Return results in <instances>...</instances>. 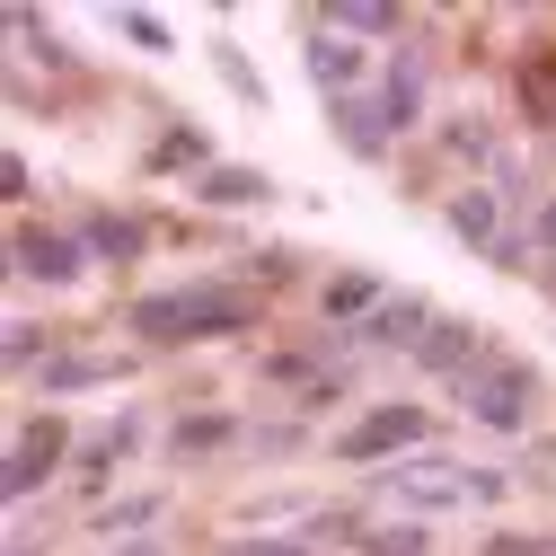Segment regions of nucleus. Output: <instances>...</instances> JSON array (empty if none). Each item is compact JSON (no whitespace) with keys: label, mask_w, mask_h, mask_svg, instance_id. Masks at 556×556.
<instances>
[{"label":"nucleus","mask_w":556,"mask_h":556,"mask_svg":"<svg viewBox=\"0 0 556 556\" xmlns=\"http://www.w3.org/2000/svg\"><path fill=\"white\" fill-rule=\"evenodd\" d=\"M459 406H468V425H485V433H530L539 363H521V354H485V363L459 380Z\"/></svg>","instance_id":"nucleus-3"},{"label":"nucleus","mask_w":556,"mask_h":556,"mask_svg":"<svg viewBox=\"0 0 556 556\" xmlns=\"http://www.w3.org/2000/svg\"><path fill=\"white\" fill-rule=\"evenodd\" d=\"M371 485H380L389 504H406V513H459V504H468V468H459V459H433V451L380 468Z\"/></svg>","instance_id":"nucleus-7"},{"label":"nucleus","mask_w":556,"mask_h":556,"mask_svg":"<svg viewBox=\"0 0 556 556\" xmlns=\"http://www.w3.org/2000/svg\"><path fill=\"white\" fill-rule=\"evenodd\" d=\"M495 344H485V327L477 318H442L433 336H425V354H415V371H433V380H468Z\"/></svg>","instance_id":"nucleus-12"},{"label":"nucleus","mask_w":556,"mask_h":556,"mask_svg":"<svg viewBox=\"0 0 556 556\" xmlns=\"http://www.w3.org/2000/svg\"><path fill=\"white\" fill-rule=\"evenodd\" d=\"M354 556H433V530L425 521H380V530H363Z\"/></svg>","instance_id":"nucleus-23"},{"label":"nucleus","mask_w":556,"mask_h":556,"mask_svg":"<svg viewBox=\"0 0 556 556\" xmlns=\"http://www.w3.org/2000/svg\"><path fill=\"white\" fill-rule=\"evenodd\" d=\"M477 556H556V539H547V530H485Z\"/></svg>","instance_id":"nucleus-28"},{"label":"nucleus","mask_w":556,"mask_h":556,"mask_svg":"<svg viewBox=\"0 0 556 556\" xmlns=\"http://www.w3.org/2000/svg\"><path fill=\"white\" fill-rule=\"evenodd\" d=\"M547 160H556V132H547Z\"/></svg>","instance_id":"nucleus-38"},{"label":"nucleus","mask_w":556,"mask_h":556,"mask_svg":"<svg viewBox=\"0 0 556 556\" xmlns=\"http://www.w3.org/2000/svg\"><path fill=\"white\" fill-rule=\"evenodd\" d=\"M115 27H124L132 45H142V53H177V36H168V27L151 18V10H115Z\"/></svg>","instance_id":"nucleus-29"},{"label":"nucleus","mask_w":556,"mask_h":556,"mask_svg":"<svg viewBox=\"0 0 556 556\" xmlns=\"http://www.w3.org/2000/svg\"><path fill=\"white\" fill-rule=\"evenodd\" d=\"M309 433L301 425H248V459H292Z\"/></svg>","instance_id":"nucleus-27"},{"label":"nucleus","mask_w":556,"mask_h":556,"mask_svg":"<svg viewBox=\"0 0 556 556\" xmlns=\"http://www.w3.org/2000/svg\"><path fill=\"white\" fill-rule=\"evenodd\" d=\"M425 442H433V406L380 397V406H363L354 425L336 433V459H344V468H397V459H415Z\"/></svg>","instance_id":"nucleus-2"},{"label":"nucleus","mask_w":556,"mask_h":556,"mask_svg":"<svg viewBox=\"0 0 556 556\" xmlns=\"http://www.w3.org/2000/svg\"><path fill=\"white\" fill-rule=\"evenodd\" d=\"M301 62H309V80H318L327 98H354V89H363V72H371V53H363L354 36L318 27V18H309V53H301Z\"/></svg>","instance_id":"nucleus-10"},{"label":"nucleus","mask_w":556,"mask_h":556,"mask_svg":"<svg viewBox=\"0 0 556 556\" xmlns=\"http://www.w3.org/2000/svg\"><path fill=\"white\" fill-rule=\"evenodd\" d=\"M151 168H203V177H213L222 160H213V142H203L194 124H168V132H160V151H151Z\"/></svg>","instance_id":"nucleus-22"},{"label":"nucleus","mask_w":556,"mask_h":556,"mask_svg":"<svg viewBox=\"0 0 556 556\" xmlns=\"http://www.w3.org/2000/svg\"><path fill=\"white\" fill-rule=\"evenodd\" d=\"M106 556H168V547H160V539H115Z\"/></svg>","instance_id":"nucleus-35"},{"label":"nucleus","mask_w":556,"mask_h":556,"mask_svg":"<svg viewBox=\"0 0 556 556\" xmlns=\"http://www.w3.org/2000/svg\"><path fill=\"white\" fill-rule=\"evenodd\" d=\"M213 451H248V425L230 406H194V415H177L168 425V459L186 468V459H213Z\"/></svg>","instance_id":"nucleus-11"},{"label":"nucleus","mask_w":556,"mask_h":556,"mask_svg":"<svg viewBox=\"0 0 556 556\" xmlns=\"http://www.w3.org/2000/svg\"><path fill=\"white\" fill-rule=\"evenodd\" d=\"M213 556H318V547H309V539H265V530H256V539H222Z\"/></svg>","instance_id":"nucleus-30"},{"label":"nucleus","mask_w":556,"mask_h":556,"mask_svg":"<svg viewBox=\"0 0 556 556\" xmlns=\"http://www.w3.org/2000/svg\"><path fill=\"white\" fill-rule=\"evenodd\" d=\"M389 292H380V274H363V265H344V274H327V292H318V318L336 327V336H354L371 309H380Z\"/></svg>","instance_id":"nucleus-14"},{"label":"nucleus","mask_w":556,"mask_h":556,"mask_svg":"<svg viewBox=\"0 0 556 556\" xmlns=\"http://www.w3.org/2000/svg\"><path fill=\"white\" fill-rule=\"evenodd\" d=\"M132 442H142V415L124 406V415H115L106 433H89V442H80V459H72V477H80V485H115V468H124V451H132Z\"/></svg>","instance_id":"nucleus-16"},{"label":"nucleus","mask_w":556,"mask_h":556,"mask_svg":"<svg viewBox=\"0 0 556 556\" xmlns=\"http://www.w3.org/2000/svg\"><path fill=\"white\" fill-rule=\"evenodd\" d=\"M530 248H547V256H556V194H547L539 213H530Z\"/></svg>","instance_id":"nucleus-34"},{"label":"nucleus","mask_w":556,"mask_h":556,"mask_svg":"<svg viewBox=\"0 0 556 556\" xmlns=\"http://www.w3.org/2000/svg\"><path fill=\"white\" fill-rule=\"evenodd\" d=\"M115 380H132V354H53L36 371V406H62L80 389H115Z\"/></svg>","instance_id":"nucleus-8"},{"label":"nucleus","mask_w":556,"mask_h":556,"mask_svg":"<svg viewBox=\"0 0 556 556\" xmlns=\"http://www.w3.org/2000/svg\"><path fill=\"white\" fill-rule=\"evenodd\" d=\"M539 459H547V468H556V433H547V442H539Z\"/></svg>","instance_id":"nucleus-37"},{"label":"nucleus","mask_w":556,"mask_h":556,"mask_svg":"<svg viewBox=\"0 0 556 556\" xmlns=\"http://www.w3.org/2000/svg\"><path fill=\"white\" fill-rule=\"evenodd\" d=\"M521 106H530L539 132H556V45H539V53L521 62Z\"/></svg>","instance_id":"nucleus-20"},{"label":"nucleus","mask_w":556,"mask_h":556,"mask_svg":"<svg viewBox=\"0 0 556 556\" xmlns=\"http://www.w3.org/2000/svg\"><path fill=\"white\" fill-rule=\"evenodd\" d=\"M80 239H89V256H98V265H142V256H151V230L132 222V213H89V222H80Z\"/></svg>","instance_id":"nucleus-17"},{"label":"nucleus","mask_w":556,"mask_h":556,"mask_svg":"<svg viewBox=\"0 0 556 556\" xmlns=\"http://www.w3.org/2000/svg\"><path fill=\"white\" fill-rule=\"evenodd\" d=\"M36 354L53 363V327H36V318H10V344H0V363H10V371H27V380H36Z\"/></svg>","instance_id":"nucleus-24"},{"label":"nucleus","mask_w":556,"mask_h":556,"mask_svg":"<svg viewBox=\"0 0 556 556\" xmlns=\"http://www.w3.org/2000/svg\"><path fill=\"white\" fill-rule=\"evenodd\" d=\"M442 222H451V239H459V248H485V256H495V248H504V194L468 177V186H451V194H442Z\"/></svg>","instance_id":"nucleus-9"},{"label":"nucleus","mask_w":556,"mask_h":556,"mask_svg":"<svg viewBox=\"0 0 556 556\" xmlns=\"http://www.w3.org/2000/svg\"><path fill=\"white\" fill-rule=\"evenodd\" d=\"M194 194L213 203V213H248V203H265V194H274V177H265V168H239V160H222L213 177H194Z\"/></svg>","instance_id":"nucleus-18"},{"label":"nucleus","mask_w":556,"mask_h":556,"mask_svg":"<svg viewBox=\"0 0 556 556\" xmlns=\"http://www.w3.org/2000/svg\"><path fill=\"white\" fill-rule=\"evenodd\" d=\"M213 72L230 80V98H248V106H265V80L248 72V62H239V45H213Z\"/></svg>","instance_id":"nucleus-26"},{"label":"nucleus","mask_w":556,"mask_h":556,"mask_svg":"<svg viewBox=\"0 0 556 556\" xmlns=\"http://www.w3.org/2000/svg\"><path fill=\"white\" fill-rule=\"evenodd\" d=\"M318 27L354 36V45H380V36H397V10H389V0H327V10H318Z\"/></svg>","instance_id":"nucleus-19"},{"label":"nucleus","mask_w":556,"mask_h":556,"mask_svg":"<svg viewBox=\"0 0 556 556\" xmlns=\"http://www.w3.org/2000/svg\"><path fill=\"white\" fill-rule=\"evenodd\" d=\"M371 98H380V124L389 132H415V115H425V53H389Z\"/></svg>","instance_id":"nucleus-13"},{"label":"nucleus","mask_w":556,"mask_h":556,"mask_svg":"<svg viewBox=\"0 0 556 556\" xmlns=\"http://www.w3.org/2000/svg\"><path fill=\"white\" fill-rule=\"evenodd\" d=\"M433 327H442V309L425 292H389L354 336H318V354H425Z\"/></svg>","instance_id":"nucleus-4"},{"label":"nucleus","mask_w":556,"mask_h":556,"mask_svg":"<svg viewBox=\"0 0 556 556\" xmlns=\"http://www.w3.org/2000/svg\"><path fill=\"white\" fill-rule=\"evenodd\" d=\"M72 459V425H62V406H36L27 425H18V442H10V468H0V495L10 504H27L36 485Z\"/></svg>","instance_id":"nucleus-6"},{"label":"nucleus","mask_w":556,"mask_h":556,"mask_svg":"<svg viewBox=\"0 0 556 556\" xmlns=\"http://www.w3.org/2000/svg\"><path fill=\"white\" fill-rule=\"evenodd\" d=\"M10 556H45V547H36V539H27V530H10Z\"/></svg>","instance_id":"nucleus-36"},{"label":"nucleus","mask_w":556,"mask_h":556,"mask_svg":"<svg viewBox=\"0 0 556 556\" xmlns=\"http://www.w3.org/2000/svg\"><path fill=\"white\" fill-rule=\"evenodd\" d=\"M327 115H336V142L354 151V160H389L397 151V132L380 124V98H363V89L354 98H327Z\"/></svg>","instance_id":"nucleus-15"},{"label":"nucleus","mask_w":556,"mask_h":556,"mask_svg":"<svg viewBox=\"0 0 556 556\" xmlns=\"http://www.w3.org/2000/svg\"><path fill=\"white\" fill-rule=\"evenodd\" d=\"M89 265H98V256H89L80 230H45V222H18V230H10V274H18V283L62 292V283H80Z\"/></svg>","instance_id":"nucleus-5"},{"label":"nucleus","mask_w":556,"mask_h":556,"mask_svg":"<svg viewBox=\"0 0 556 556\" xmlns=\"http://www.w3.org/2000/svg\"><path fill=\"white\" fill-rule=\"evenodd\" d=\"M442 151H459V160H495V132H485V115H451V124H442Z\"/></svg>","instance_id":"nucleus-25"},{"label":"nucleus","mask_w":556,"mask_h":556,"mask_svg":"<svg viewBox=\"0 0 556 556\" xmlns=\"http://www.w3.org/2000/svg\"><path fill=\"white\" fill-rule=\"evenodd\" d=\"M0 186H10V203H27V194H36V168L10 151V160H0Z\"/></svg>","instance_id":"nucleus-32"},{"label":"nucleus","mask_w":556,"mask_h":556,"mask_svg":"<svg viewBox=\"0 0 556 556\" xmlns=\"http://www.w3.org/2000/svg\"><path fill=\"white\" fill-rule=\"evenodd\" d=\"M265 327V301L248 283H222V274H203V283H177V292H142L124 309V336H142L151 354L168 344H222V336H256Z\"/></svg>","instance_id":"nucleus-1"},{"label":"nucleus","mask_w":556,"mask_h":556,"mask_svg":"<svg viewBox=\"0 0 556 556\" xmlns=\"http://www.w3.org/2000/svg\"><path fill=\"white\" fill-rule=\"evenodd\" d=\"M513 495V468H468V504H504Z\"/></svg>","instance_id":"nucleus-31"},{"label":"nucleus","mask_w":556,"mask_h":556,"mask_svg":"<svg viewBox=\"0 0 556 556\" xmlns=\"http://www.w3.org/2000/svg\"><path fill=\"white\" fill-rule=\"evenodd\" d=\"M151 521H160V495H124V504H98V513H89V530H98L106 547H115V539H142Z\"/></svg>","instance_id":"nucleus-21"},{"label":"nucleus","mask_w":556,"mask_h":556,"mask_svg":"<svg viewBox=\"0 0 556 556\" xmlns=\"http://www.w3.org/2000/svg\"><path fill=\"white\" fill-rule=\"evenodd\" d=\"M256 265V283H292V248H265V256H248Z\"/></svg>","instance_id":"nucleus-33"}]
</instances>
